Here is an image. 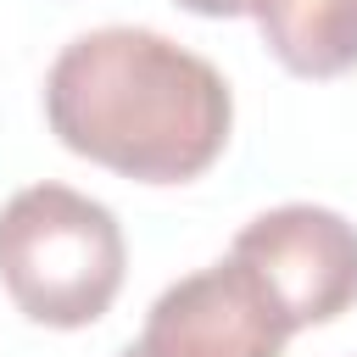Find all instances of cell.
<instances>
[{
    "label": "cell",
    "mask_w": 357,
    "mask_h": 357,
    "mask_svg": "<svg viewBox=\"0 0 357 357\" xmlns=\"http://www.w3.org/2000/svg\"><path fill=\"white\" fill-rule=\"evenodd\" d=\"M245 11L296 78H340L357 67V0H245Z\"/></svg>",
    "instance_id": "5"
},
{
    "label": "cell",
    "mask_w": 357,
    "mask_h": 357,
    "mask_svg": "<svg viewBox=\"0 0 357 357\" xmlns=\"http://www.w3.org/2000/svg\"><path fill=\"white\" fill-rule=\"evenodd\" d=\"M45 117L73 156L139 184H190L223 156L234 95L156 28H95L50 61Z\"/></svg>",
    "instance_id": "1"
},
{
    "label": "cell",
    "mask_w": 357,
    "mask_h": 357,
    "mask_svg": "<svg viewBox=\"0 0 357 357\" xmlns=\"http://www.w3.org/2000/svg\"><path fill=\"white\" fill-rule=\"evenodd\" d=\"M173 6H184L195 17H240L245 11V0H173Z\"/></svg>",
    "instance_id": "6"
},
{
    "label": "cell",
    "mask_w": 357,
    "mask_h": 357,
    "mask_svg": "<svg viewBox=\"0 0 357 357\" xmlns=\"http://www.w3.org/2000/svg\"><path fill=\"white\" fill-rule=\"evenodd\" d=\"M290 335L262 279L240 257H223L151 301L139 346L145 357H284Z\"/></svg>",
    "instance_id": "4"
},
{
    "label": "cell",
    "mask_w": 357,
    "mask_h": 357,
    "mask_svg": "<svg viewBox=\"0 0 357 357\" xmlns=\"http://www.w3.org/2000/svg\"><path fill=\"white\" fill-rule=\"evenodd\" d=\"M123 268L128 245L112 206L67 184H28L0 206V284L22 318L84 329L117 301Z\"/></svg>",
    "instance_id": "2"
},
{
    "label": "cell",
    "mask_w": 357,
    "mask_h": 357,
    "mask_svg": "<svg viewBox=\"0 0 357 357\" xmlns=\"http://www.w3.org/2000/svg\"><path fill=\"white\" fill-rule=\"evenodd\" d=\"M117 357H145V346H139V340H134V346H123V351H117Z\"/></svg>",
    "instance_id": "7"
},
{
    "label": "cell",
    "mask_w": 357,
    "mask_h": 357,
    "mask_svg": "<svg viewBox=\"0 0 357 357\" xmlns=\"http://www.w3.org/2000/svg\"><path fill=\"white\" fill-rule=\"evenodd\" d=\"M229 257H240L290 329L329 324L357 301V223H346L329 206L290 201L273 212H257Z\"/></svg>",
    "instance_id": "3"
}]
</instances>
